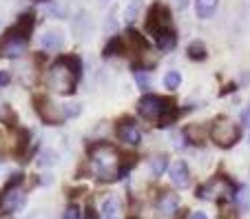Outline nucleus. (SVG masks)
Listing matches in <instances>:
<instances>
[{"label": "nucleus", "mask_w": 250, "mask_h": 219, "mask_svg": "<svg viewBox=\"0 0 250 219\" xmlns=\"http://www.w3.org/2000/svg\"><path fill=\"white\" fill-rule=\"evenodd\" d=\"M82 78V60L76 53L62 56L53 62L47 71V86L60 96H73L78 89V82Z\"/></svg>", "instance_id": "obj_1"}, {"label": "nucleus", "mask_w": 250, "mask_h": 219, "mask_svg": "<svg viewBox=\"0 0 250 219\" xmlns=\"http://www.w3.org/2000/svg\"><path fill=\"white\" fill-rule=\"evenodd\" d=\"M137 115L144 118L146 122H155L160 129H166L170 124L177 122L180 118V109L175 106L173 100L157 93H144L137 100Z\"/></svg>", "instance_id": "obj_2"}, {"label": "nucleus", "mask_w": 250, "mask_h": 219, "mask_svg": "<svg viewBox=\"0 0 250 219\" xmlns=\"http://www.w3.org/2000/svg\"><path fill=\"white\" fill-rule=\"evenodd\" d=\"M89 162L95 177H100V179H118V168L122 158L115 151V146H111L106 142L93 144L89 151Z\"/></svg>", "instance_id": "obj_3"}, {"label": "nucleus", "mask_w": 250, "mask_h": 219, "mask_svg": "<svg viewBox=\"0 0 250 219\" xmlns=\"http://www.w3.org/2000/svg\"><path fill=\"white\" fill-rule=\"evenodd\" d=\"M210 139L219 148H232L241 139V124L232 122L228 115H217L210 122Z\"/></svg>", "instance_id": "obj_4"}, {"label": "nucleus", "mask_w": 250, "mask_h": 219, "mask_svg": "<svg viewBox=\"0 0 250 219\" xmlns=\"http://www.w3.org/2000/svg\"><path fill=\"white\" fill-rule=\"evenodd\" d=\"M237 193V186L232 184V179H228L226 175H217L212 177V179H208L206 184H202L197 188V199H206V201H226L230 199L232 195Z\"/></svg>", "instance_id": "obj_5"}, {"label": "nucleus", "mask_w": 250, "mask_h": 219, "mask_svg": "<svg viewBox=\"0 0 250 219\" xmlns=\"http://www.w3.org/2000/svg\"><path fill=\"white\" fill-rule=\"evenodd\" d=\"M33 109L38 113V118L42 119L49 126H58V124L64 122V113H62V106L56 104L51 98H47L44 93H36L33 96Z\"/></svg>", "instance_id": "obj_6"}, {"label": "nucleus", "mask_w": 250, "mask_h": 219, "mask_svg": "<svg viewBox=\"0 0 250 219\" xmlns=\"http://www.w3.org/2000/svg\"><path fill=\"white\" fill-rule=\"evenodd\" d=\"M173 27V16H170L168 5L164 2H153L148 9V18H146V34L155 38L157 34H162L164 29Z\"/></svg>", "instance_id": "obj_7"}, {"label": "nucleus", "mask_w": 250, "mask_h": 219, "mask_svg": "<svg viewBox=\"0 0 250 219\" xmlns=\"http://www.w3.org/2000/svg\"><path fill=\"white\" fill-rule=\"evenodd\" d=\"M33 29H36V14H33V11H24V14L18 16V20H16V22L7 29L5 34L14 36V38H18V40H24V42H29V40H31Z\"/></svg>", "instance_id": "obj_8"}, {"label": "nucleus", "mask_w": 250, "mask_h": 219, "mask_svg": "<svg viewBox=\"0 0 250 219\" xmlns=\"http://www.w3.org/2000/svg\"><path fill=\"white\" fill-rule=\"evenodd\" d=\"M27 44L29 42H24V40H18L9 34H2L0 36V58H5V60H18V58L24 56Z\"/></svg>", "instance_id": "obj_9"}, {"label": "nucleus", "mask_w": 250, "mask_h": 219, "mask_svg": "<svg viewBox=\"0 0 250 219\" xmlns=\"http://www.w3.org/2000/svg\"><path fill=\"white\" fill-rule=\"evenodd\" d=\"M115 135L128 146H137L142 142V131L137 129V124L133 119H120L118 126H115Z\"/></svg>", "instance_id": "obj_10"}, {"label": "nucleus", "mask_w": 250, "mask_h": 219, "mask_svg": "<svg viewBox=\"0 0 250 219\" xmlns=\"http://www.w3.org/2000/svg\"><path fill=\"white\" fill-rule=\"evenodd\" d=\"M24 204H27V195L16 188V191H7L5 195H2L0 210H2L5 215H14V213H18V210H22Z\"/></svg>", "instance_id": "obj_11"}, {"label": "nucleus", "mask_w": 250, "mask_h": 219, "mask_svg": "<svg viewBox=\"0 0 250 219\" xmlns=\"http://www.w3.org/2000/svg\"><path fill=\"white\" fill-rule=\"evenodd\" d=\"M71 27H73V34H76L78 40H89V36L93 34V20H91V16L86 11H80L73 18Z\"/></svg>", "instance_id": "obj_12"}, {"label": "nucleus", "mask_w": 250, "mask_h": 219, "mask_svg": "<svg viewBox=\"0 0 250 219\" xmlns=\"http://www.w3.org/2000/svg\"><path fill=\"white\" fill-rule=\"evenodd\" d=\"M170 181H173L177 188H186L190 184V168L184 159H177V162L170 166Z\"/></svg>", "instance_id": "obj_13"}, {"label": "nucleus", "mask_w": 250, "mask_h": 219, "mask_svg": "<svg viewBox=\"0 0 250 219\" xmlns=\"http://www.w3.org/2000/svg\"><path fill=\"white\" fill-rule=\"evenodd\" d=\"M44 51H60L64 47V34L58 31V29H51V31H44L42 40H40Z\"/></svg>", "instance_id": "obj_14"}, {"label": "nucleus", "mask_w": 250, "mask_h": 219, "mask_svg": "<svg viewBox=\"0 0 250 219\" xmlns=\"http://www.w3.org/2000/svg\"><path fill=\"white\" fill-rule=\"evenodd\" d=\"M153 40H155V44H157L160 51H170V49H175V44H177V31H175L173 27L164 29V31L157 34Z\"/></svg>", "instance_id": "obj_15"}, {"label": "nucleus", "mask_w": 250, "mask_h": 219, "mask_svg": "<svg viewBox=\"0 0 250 219\" xmlns=\"http://www.w3.org/2000/svg\"><path fill=\"white\" fill-rule=\"evenodd\" d=\"M177 208H180V197L175 195V193H164L160 197V201H157V210L162 215H168V217L173 213H177Z\"/></svg>", "instance_id": "obj_16"}, {"label": "nucleus", "mask_w": 250, "mask_h": 219, "mask_svg": "<svg viewBox=\"0 0 250 219\" xmlns=\"http://www.w3.org/2000/svg\"><path fill=\"white\" fill-rule=\"evenodd\" d=\"M219 7V0H195V11H197V18L208 20L215 16Z\"/></svg>", "instance_id": "obj_17"}, {"label": "nucleus", "mask_w": 250, "mask_h": 219, "mask_svg": "<svg viewBox=\"0 0 250 219\" xmlns=\"http://www.w3.org/2000/svg\"><path fill=\"white\" fill-rule=\"evenodd\" d=\"M186 56H188V60H193V62L206 60L208 49H206V44H204V40H193V42L186 47Z\"/></svg>", "instance_id": "obj_18"}, {"label": "nucleus", "mask_w": 250, "mask_h": 219, "mask_svg": "<svg viewBox=\"0 0 250 219\" xmlns=\"http://www.w3.org/2000/svg\"><path fill=\"white\" fill-rule=\"evenodd\" d=\"M124 42H126V40H124L122 36H113V38H111L109 42L104 44V51H102V56H104V58L122 56V53H124Z\"/></svg>", "instance_id": "obj_19"}, {"label": "nucleus", "mask_w": 250, "mask_h": 219, "mask_svg": "<svg viewBox=\"0 0 250 219\" xmlns=\"http://www.w3.org/2000/svg\"><path fill=\"white\" fill-rule=\"evenodd\" d=\"M118 215H120V201L113 195L106 197L102 201V215H100V219H118Z\"/></svg>", "instance_id": "obj_20"}, {"label": "nucleus", "mask_w": 250, "mask_h": 219, "mask_svg": "<svg viewBox=\"0 0 250 219\" xmlns=\"http://www.w3.org/2000/svg\"><path fill=\"white\" fill-rule=\"evenodd\" d=\"M142 9H144V0H131V2L124 7V20H126V24L135 22L137 16L142 14Z\"/></svg>", "instance_id": "obj_21"}, {"label": "nucleus", "mask_w": 250, "mask_h": 219, "mask_svg": "<svg viewBox=\"0 0 250 219\" xmlns=\"http://www.w3.org/2000/svg\"><path fill=\"white\" fill-rule=\"evenodd\" d=\"M184 135H186V142L197 144V146H199V144H204V138H206L202 124H190V126H186Z\"/></svg>", "instance_id": "obj_22"}, {"label": "nucleus", "mask_w": 250, "mask_h": 219, "mask_svg": "<svg viewBox=\"0 0 250 219\" xmlns=\"http://www.w3.org/2000/svg\"><path fill=\"white\" fill-rule=\"evenodd\" d=\"M151 171L155 177L164 175L166 171H168V155H164V153H157V155H153L151 158Z\"/></svg>", "instance_id": "obj_23"}, {"label": "nucleus", "mask_w": 250, "mask_h": 219, "mask_svg": "<svg viewBox=\"0 0 250 219\" xmlns=\"http://www.w3.org/2000/svg\"><path fill=\"white\" fill-rule=\"evenodd\" d=\"M133 78H135L137 86L142 91H146L151 86V73H148V69H133Z\"/></svg>", "instance_id": "obj_24"}, {"label": "nucleus", "mask_w": 250, "mask_h": 219, "mask_svg": "<svg viewBox=\"0 0 250 219\" xmlns=\"http://www.w3.org/2000/svg\"><path fill=\"white\" fill-rule=\"evenodd\" d=\"M104 31L113 38V36H118V14H115V9L109 11V16L104 18Z\"/></svg>", "instance_id": "obj_25"}, {"label": "nucleus", "mask_w": 250, "mask_h": 219, "mask_svg": "<svg viewBox=\"0 0 250 219\" xmlns=\"http://www.w3.org/2000/svg\"><path fill=\"white\" fill-rule=\"evenodd\" d=\"M164 86L168 91H177L182 86V73L180 71H168L164 76Z\"/></svg>", "instance_id": "obj_26"}, {"label": "nucleus", "mask_w": 250, "mask_h": 219, "mask_svg": "<svg viewBox=\"0 0 250 219\" xmlns=\"http://www.w3.org/2000/svg\"><path fill=\"white\" fill-rule=\"evenodd\" d=\"M235 197H237L239 208L246 213V210L250 208V191H248V186H239V188H237V193H235Z\"/></svg>", "instance_id": "obj_27"}, {"label": "nucleus", "mask_w": 250, "mask_h": 219, "mask_svg": "<svg viewBox=\"0 0 250 219\" xmlns=\"http://www.w3.org/2000/svg\"><path fill=\"white\" fill-rule=\"evenodd\" d=\"M56 162H58L56 151H51V148H44V151L40 153V159H38L40 166H53Z\"/></svg>", "instance_id": "obj_28"}, {"label": "nucleus", "mask_w": 250, "mask_h": 219, "mask_svg": "<svg viewBox=\"0 0 250 219\" xmlns=\"http://www.w3.org/2000/svg\"><path fill=\"white\" fill-rule=\"evenodd\" d=\"M22 181H24V175H22L20 171L11 173V177L7 179V184H5V193H7V191H16V188H18V186L22 184Z\"/></svg>", "instance_id": "obj_29"}, {"label": "nucleus", "mask_w": 250, "mask_h": 219, "mask_svg": "<svg viewBox=\"0 0 250 219\" xmlns=\"http://www.w3.org/2000/svg\"><path fill=\"white\" fill-rule=\"evenodd\" d=\"M62 113H64V118H66V119L78 118V115L82 113V106H80V104H76V102H69V104H62Z\"/></svg>", "instance_id": "obj_30"}, {"label": "nucleus", "mask_w": 250, "mask_h": 219, "mask_svg": "<svg viewBox=\"0 0 250 219\" xmlns=\"http://www.w3.org/2000/svg\"><path fill=\"white\" fill-rule=\"evenodd\" d=\"M62 219H84V217H82V208L78 204H69L64 208V215H62Z\"/></svg>", "instance_id": "obj_31"}, {"label": "nucleus", "mask_w": 250, "mask_h": 219, "mask_svg": "<svg viewBox=\"0 0 250 219\" xmlns=\"http://www.w3.org/2000/svg\"><path fill=\"white\" fill-rule=\"evenodd\" d=\"M239 122H241V126H250V104L241 109V113H239Z\"/></svg>", "instance_id": "obj_32"}, {"label": "nucleus", "mask_w": 250, "mask_h": 219, "mask_svg": "<svg viewBox=\"0 0 250 219\" xmlns=\"http://www.w3.org/2000/svg\"><path fill=\"white\" fill-rule=\"evenodd\" d=\"M237 89H239V84H237V82H230V84H226V89L219 91V96H228V93H232V91H237Z\"/></svg>", "instance_id": "obj_33"}, {"label": "nucleus", "mask_w": 250, "mask_h": 219, "mask_svg": "<svg viewBox=\"0 0 250 219\" xmlns=\"http://www.w3.org/2000/svg\"><path fill=\"white\" fill-rule=\"evenodd\" d=\"M9 80H11L9 73H7V71H0V86H7V84H9Z\"/></svg>", "instance_id": "obj_34"}, {"label": "nucleus", "mask_w": 250, "mask_h": 219, "mask_svg": "<svg viewBox=\"0 0 250 219\" xmlns=\"http://www.w3.org/2000/svg\"><path fill=\"white\" fill-rule=\"evenodd\" d=\"M188 2H190V0H175V7H177V9H186V7H188Z\"/></svg>", "instance_id": "obj_35"}, {"label": "nucleus", "mask_w": 250, "mask_h": 219, "mask_svg": "<svg viewBox=\"0 0 250 219\" xmlns=\"http://www.w3.org/2000/svg\"><path fill=\"white\" fill-rule=\"evenodd\" d=\"M190 219H208V217H206V213H193Z\"/></svg>", "instance_id": "obj_36"}, {"label": "nucleus", "mask_w": 250, "mask_h": 219, "mask_svg": "<svg viewBox=\"0 0 250 219\" xmlns=\"http://www.w3.org/2000/svg\"><path fill=\"white\" fill-rule=\"evenodd\" d=\"M100 2H111V0H100Z\"/></svg>", "instance_id": "obj_37"}, {"label": "nucleus", "mask_w": 250, "mask_h": 219, "mask_svg": "<svg viewBox=\"0 0 250 219\" xmlns=\"http://www.w3.org/2000/svg\"><path fill=\"white\" fill-rule=\"evenodd\" d=\"M131 219H137V217H131Z\"/></svg>", "instance_id": "obj_38"}, {"label": "nucleus", "mask_w": 250, "mask_h": 219, "mask_svg": "<svg viewBox=\"0 0 250 219\" xmlns=\"http://www.w3.org/2000/svg\"><path fill=\"white\" fill-rule=\"evenodd\" d=\"M47 2H49V0H47Z\"/></svg>", "instance_id": "obj_39"}]
</instances>
